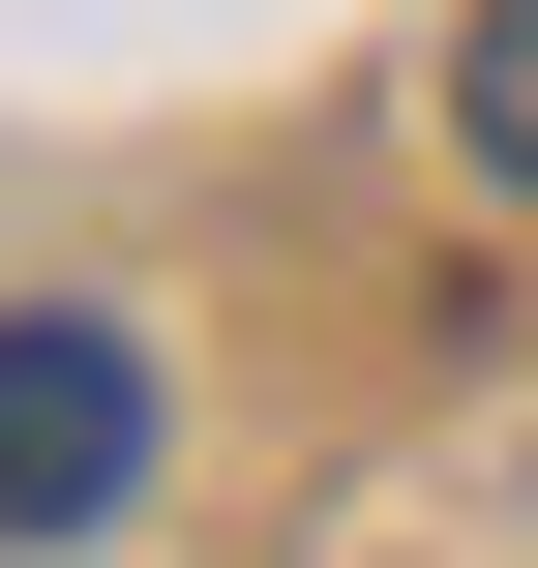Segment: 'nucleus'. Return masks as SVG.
I'll use <instances>...</instances> for the list:
<instances>
[{
	"instance_id": "2",
	"label": "nucleus",
	"mask_w": 538,
	"mask_h": 568,
	"mask_svg": "<svg viewBox=\"0 0 538 568\" xmlns=\"http://www.w3.org/2000/svg\"><path fill=\"white\" fill-rule=\"evenodd\" d=\"M449 120H479V180L538 210V0H479V60H449Z\"/></svg>"
},
{
	"instance_id": "1",
	"label": "nucleus",
	"mask_w": 538,
	"mask_h": 568,
	"mask_svg": "<svg viewBox=\"0 0 538 568\" xmlns=\"http://www.w3.org/2000/svg\"><path fill=\"white\" fill-rule=\"evenodd\" d=\"M120 479H150V359L90 300H0V539H90Z\"/></svg>"
}]
</instances>
